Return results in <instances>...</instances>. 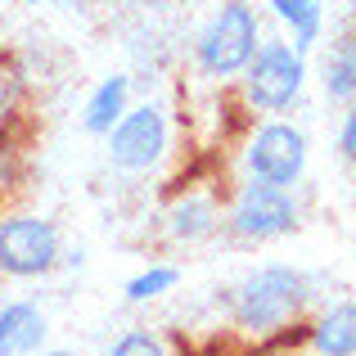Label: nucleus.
Wrapping results in <instances>:
<instances>
[{
    "instance_id": "2eb2a0df",
    "label": "nucleus",
    "mask_w": 356,
    "mask_h": 356,
    "mask_svg": "<svg viewBox=\"0 0 356 356\" xmlns=\"http://www.w3.org/2000/svg\"><path fill=\"white\" fill-rule=\"evenodd\" d=\"M104 356H172V352H167L163 334H154V330H122L108 343Z\"/></svg>"
},
{
    "instance_id": "39448f33",
    "label": "nucleus",
    "mask_w": 356,
    "mask_h": 356,
    "mask_svg": "<svg viewBox=\"0 0 356 356\" xmlns=\"http://www.w3.org/2000/svg\"><path fill=\"white\" fill-rule=\"evenodd\" d=\"M307 163H312V140H307L302 127L284 118H266L243 136V149H239V167L243 176L252 181H266V185H302L307 176Z\"/></svg>"
},
{
    "instance_id": "ddd939ff",
    "label": "nucleus",
    "mask_w": 356,
    "mask_h": 356,
    "mask_svg": "<svg viewBox=\"0 0 356 356\" xmlns=\"http://www.w3.org/2000/svg\"><path fill=\"white\" fill-rule=\"evenodd\" d=\"M266 5L280 18V27H284L293 50L312 54L321 45V36H325V5L321 0H266Z\"/></svg>"
},
{
    "instance_id": "4468645a",
    "label": "nucleus",
    "mask_w": 356,
    "mask_h": 356,
    "mask_svg": "<svg viewBox=\"0 0 356 356\" xmlns=\"http://www.w3.org/2000/svg\"><path fill=\"white\" fill-rule=\"evenodd\" d=\"M176 284H181V266H172V261H149L145 270H136V275L122 284V298H127V307H149V302H158V298H167Z\"/></svg>"
},
{
    "instance_id": "a211bd4d",
    "label": "nucleus",
    "mask_w": 356,
    "mask_h": 356,
    "mask_svg": "<svg viewBox=\"0 0 356 356\" xmlns=\"http://www.w3.org/2000/svg\"><path fill=\"white\" fill-rule=\"evenodd\" d=\"M18 5H45V0H18Z\"/></svg>"
},
{
    "instance_id": "f8f14e48",
    "label": "nucleus",
    "mask_w": 356,
    "mask_h": 356,
    "mask_svg": "<svg viewBox=\"0 0 356 356\" xmlns=\"http://www.w3.org/2000/svg\"><path fill=\"white\" fill-rule=\"evenodd\" d=\"M321 90L334 104H352L356 99V27L339 32L321 54Z\"/></svg>"
},
{
    "instance_id": "f3484780",
    "label": "nucleus",
    "mask_w": 356,
    "mask_h": 356,
    "mask_svg": "<svg viewBox=\"0 0 356 356\" xmlns=\"http://www.w3.org/2000/svg\"><path fill=\"white\" fill-rule=\"evenodd\" d=\"M32 356H72L68 348H41V352H32Z\"/></svg>"
},
{
    "instance_id": "9d476101",
    "label": "nucleus",
    "mask_w": 356,
    "mask_h": 356,
    "mask_svg": "<svg viewBox=\"0 0 356 356\" xmlns=\"http://www.w3.org/2000/svg\"><path fill=\"white\" fill-rule=\"evenodd\" d=\"M127 108H131V77L127 72H108V77L95 81V90H90L86 104H81V131L104 140Z\"/></svg>"
},
{
    "instance_id": "aec40b11",
    "label": "nucleus",
    "mask_w": 356,
    "mask_h": 356,
    "mask_svg": "<svg viewBox=\"0 0 356 356\" xmlns=\"http://www.w3.org/2000/svg\"><path fill=\"white\" fill-rule=\"evenodd\" d=\"M0 356H5V352H0Z\"/></svg>"
},
{
    "instance_id": "6ab92c4d",
    "label": "nucleus",
    "mask_w": 356,
    "mask_h": 356,
    "mask_svg": "<svg viewBox=\"0 0 356 356\" xmlns=\"http://www.w3.org/2000/svg\"><path fill=\"white\" fill-rule=\"evenodd\" d=\"M181 5H194V0H181Z\"/></svg>"
},
{
    "instance_id": "0eeeda50",
    "label": "nucleus",
    "mask_w": 356,
    "mask_h": 356,
    "mask_svg": "<svg viewBox=\"0 0 356 356\" xmlns=\"http://www.w3.org/2000/svg\"><path fill=\"white\" fill-rule=\"evenodd\" d=\"M63 266V235L41 212H0V280H45Z\"/></svg>"
},
{
    "instance_id": "7ed1b4c3",
    "label": "nucleus",
    "mask_w": 356,
    "mask_h": 356,
    "mask_svg": "<svg viewBox=\"0 0 356 356\" xmlns=\"http://www.w3.org/2000/svg\"><path fill=\"white\" fill-rule=\"evenodd\" d=\"M307 54L289 45V36H261L257 54L239 72V104L257 118H280L302 99L307 90Z\"/></svg>"
},
{
    "instance_id": "f03ea898",
    "label": "nucleus",
    "mask_w": 356,
    "mask_h": 356,
    "mask_svg": "<svg viewBox=\"0 0 356 356\" xmlns=\"http://www.w3.org/2000/svg\"><path fill=\"white\" fill-rule=\"evenodd\" d=\"M261 14L248 0H221L194 32V68L212 86H230L261 45Z\"/></svg>"
},
{
    "instance_id": "1a4fd4ad",
    "label": "nucleus",
    "mask_w": 356,
    "mask_h": 356,
    "mask_svg": "<svg viewBox=\"0 0 356 356\" xmlns=\"http://www.w3.org/2000/svg\"><path fill=\"white\" fill-rule=\"evenodd\" d=\"M50 339V316L32 298H5L0 302V352L5 356H32Z\"/></svg>"
},
{
    "instance_id": "6e6552de",
    "label": "nucleus",
    "mask_w": 356,
    "mask_h": 356,
    "mask_svg": "<svg viewBox=\"0 0 356 356\" xmlns=\"http://www.w3.org/2000/svg\"><path fill=\"white\" fill-rule=\"evenodd\" d=\"M167 239L172 243H203L226 226V203L212 185H185L167 203Z\"/></svg>"
},
{
    "instance_id": "f257e3e1",
    "label": "nucleus",
    "mask_w": 356,
    "mask_h": 356,
    "mask_svg": "<svg viewBox=\"0 0 356 356\" xmlns=\"http://www.w3.org/2000/svg\"><path fill=\"white\" fill-rule=\"evenodd\" d=\"M312 302V280L307 270L284 266V261H266V266H252L243 280L226 289V312L230 325L243 339H284L289 325H298V316Z\"/></svg>"
},
{
    "instance_id": "9b49d317",
    "label": "nucleus",
    "mask_w": 356,
    "mask_h": 356,
    "mask_svg": "<svg viewBox=\"0 0 356 356\" xmlns=\"http://www.w3.org/2000/svg\"><path fill=\"white\" fill-rule=\"evenodd\" d=\"M312 356H356V302H334L302 330Z\"/></svg>"
},
{
    "instance_id": "423d86ee",
    "label": "nucleus",
    "mask_w": 356,
    "mask_h": 356,
    "mask_svg": "<svg viewBox=\"0 0 356 356\" xmlns=\"http://www.w3.org/2000/svg\"><path fill=\"white\" fill-rule=\"evenodd\" d=\"M104 154L108 167L122 176H149L167 163L172 154V118L163 104L145 99V104H131L118 118V127L104 136Z\"/></svg>"
},
{
    "instance_id": "dca6fc26",
    "label": "nucleus",
    "mask_w": 356,
    "mask_h": 356,
    "mask_svg": "<svg viewBox=\"0 0 356 356\" xmlns=\"http://www.w3.org/2000/svg\"><path fill=\"white\" fill-rule=\"evenodd\" d=\"M334 149L348 167H356V99L343 104V118H339V136H334Z\"/></svg>"
},
{
    "instance_id": "20e7f679",
    "label": "nucleus",
    "mask_w": 356,
    "mask_h": 356,
    "mask_svg": "<svg viewBox=\"0 0 356 356\" xmlns=\"http://www.w3.org/2000/svg\"><path fill=\"white\" fill-rule=\"evenodd\" d=\"M298 226H302V208H298L293 190H284V185H266V181L243 176L226 199V230L243 243L284 239Z\"/></svg>"
}]
</instances>
